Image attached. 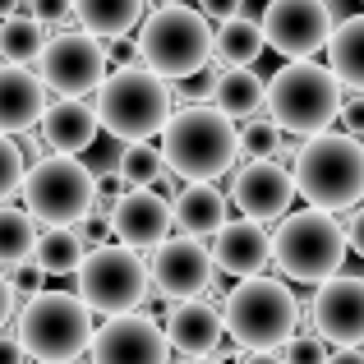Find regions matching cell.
<instances>
[{
    "mask_svg": "<svg viewBox=\"0 0 364 364\" xmlns=\"http://www.w3.org/2000/svg\"><path fill=\"white\" fill-rule=\"evenodd\" d=\"M171 83L157 79L148 65H129V70H111L97 88V120L107 124V134H116L124 143H139L161 134V124L171 120Z\"/></svg>",
    "mask_w": 364,
    "mask_h": 364,
    "instance_id": "ba28073f",
    "label": "cell"
},
{
    "mask_svg": "<svg viewBox=\"0 0 364 364\" xmlns=\"http://www.w3.org/2000/svg\"><path fill=\"white\" fill-rule=\"evenodd\" d=\"M9 314H14V286H9V277L0 272V328L9 323Z\"/></svg>",
    "mask_w": 364,
    "mask_h": 364,
    "instance_id": "7bdbcfd3",
    "label": "cell"
},
{
    "mask_svg": "<svg viewBox=\"0 0 364 364\" xmlns=\"http://www.w3.org/2000/svg\"><path fill=\"white\" fill-rule=\"evenodd\" d=\"M5 277H9V286H14V291H28V295H37V286H42V267H37L33 258L5 267Z\"/></svg>",
    "mask_w": 364,
    "mask_h": 364,
    "instance_id": "74e56055",
    "label": "cell"
},
{
    "mask_svg": "<svg viewBox=\"0 0 364 364\" xmlns=\"http://www.w3.org/2000/svg\"><path fill=\"white\" fill-rule=\"evenodd\" d=\"M240 157L235 120H226L217 107H180L161 124V161L166 171L185 180H217Z\"/></svg>",
    "mask_w": 364,
    "mask_h": 364,
    "instance_id": "7a4b0ae2",
    "label": "cell"
},
{
    "mask_svg": "<svg viewBox=\"0 0 364 364\" xmlns=\"http://www.w3.org/2000/svg\"><path fill=\"white\" fill-rule=\"evenodd\" d=\"M235 364H282V355H272V350H245V355H235Z\"/></svg>",
    "mask_w": 364,
    "mask_h": 364,
    "instance_id": "f6af8a7d",
    "label": "cell"
},
{
    "mask_svg": "<svg viewBox=\"0 0 364 364\" xmlns=\"http://www.w3.org/2000/svg\"><path fill=\"white\" fill-rule=\"evenodd\" d=\"M88 364H171L166 332L152 314H116L92 328Z\"/></svg>",
    "mask_w": 364,
    "mask_h": 364,
    "instance_id": "4fadbf2b",
    "label": "cell"
},
{
    "mask_svg": "<svg viewBox=\"0 0 364 364\" xmlns=\"http://www.w3.org/2000/svg\"><path fill=\"white\" fill-rule=\"evenodd\" d=\"M161 5H180V0H161Z\"/></svg>",
    "mask_w": 364,
    "mask_h": 364,
    "instance_id": "c3c4849f",
    "label": "cell"
},
{
    "mask_svg": "<svg viewBox=\"0 0 364 364\" xmlns=\"http://www.w3.org/2000/svg\"><path fill=\"white\" fill-rule=\"evenodd\" d=\"M272 263L282 267V277L291 282H328L346 263V231L332 213L323 208H304L277 222L272 231Z\"/></svg>",
    "mask_w": 364,
    "mask_h": 364,
    "instance_id": "8992f818",
    "label": "cell"
},
{
    "mask_svg": "<svg viewBox=\"0 0 364 364\" xmlns=\"http://www.w3.org/2000/svg\"><path fill=\"white\" fill-rule=\"evenodd\" d=\"M341 231H346V249H355L364 258V203H355V213H350V222L341 226Z\"/></svg>",
    "mask_w": 364,
    "mask_h": 364,
    "instance_id": "60d3db41",
    "label": "cell"
},
{
    "mask_svg": "<svg viewBox=\"0 0 364 364\" xmlns=\"http://www.w3.org/2000/svg\"><path fill=\"white\" fill-rule=\"evenodd\" d=\"M208 107H217L226 120H254L263 111V79L249 65H226V70H217Z\"/></svg>",
    "mask_w": 364,
    "mask_h": 364,
    "instance_id": "603a6c76",
    "label": "cell"
},
{
    "mask_svg": "<svg viewBox=\"0 0 364 364\" xmlns=\"http://www.w3.org/2000/svg\"><path fill=\"white\" fill-rule=\"evenodd\" d=\"M134 46H139V60L157 79L176 83L213 60V18H203V9H189L185 0L180 5H161L143 18Z\"/></svg>",
    "mask_w": 364,
    "mask_h": 364,
    "instance_id": "5b68a950",
    "label": "cell"
},
{
    "mask_svg": "<svg viewBox=\"0 0 364 364\" xmlns=\"http://www.w3.org/2000/svg\"><path fill=\"white\" fill-rule=\"evenodd\" d=\"M74 231H79V240L88 245V249H97V245L111 240V222H107V217H97V213L79 217V222H74Z\"/></svg>",
    "mask_w": 364,
    "mask_h": 364,
    "instance_id": "8d00e7d4",
    "label": "cell"
},
{
    "mask_svg": "<svg viewBox=\"0 0 364 364\" xmlns=\"http://www.w3.org/2000/svg\"><path fill=\"white\" fill-rule=\"evenodd\" d=\"M33 364H42V360H33Z\"/></svg>",
    "mask_w": 364,
    "mask_h": 364,
    "instance_id": "681fc988",
    "label": "cell"
},
{
    "mask_svg": "<svg viewBox=\"0 0 364 364\" xmlns=\"http://www.w3.org/2000/svg\"><path fill=\"white\" fill-rule=\"evenodd\" d=\"M18 194H23V208L33 213V222H42V226H74L79 217L92 213L97 176H92V166H83L79 157L51 152V157L33 161V171H23Z\"/></svg>",
    "mask_w": 364,
    "mask_h": 364,
    "instance_id": "30bf717a",
    "label": "cell"
},
{
    "mask_svg": "<svg viewBox=\"0 0 364 364\" xmlns=\"http://www.w3.org/2000/svg\"><path fill=\"white\" fill-rule=\"evenodd\" d=\"M332 9L328 0H267L263 18V46H272L286 60H309L314 51H323L332 37Z\"/></svg>",
    "mask_w": 364,
    "mask_h": 364,
    "instance_id": "7c38bea8",
    "label": "cell"
},
{
    "mask_svg": "<svg viewBox=\"0 0 364 364\" xmlns=\"http://www.w3.org/2000/svg\"><path fill=\"white\" fill-rule=\"evenodd\" d=\"M42 143L51 152H65V157H79V152H88L92 143H97V107L83 97H60V102H46L42 111Z\"/></svg>",
    "mask_w": 364,
    "mask_h": 364,
    "instance_id": "d6986e66",
    "label": "cell"
},
{
    "mask_svg": "<svg viewBox=\"0 0 364 364\" xmlns=\"http://www.w3.org/2000/svg\"><path fill=\"white\" fill-rule=\"evenodd\" d=\"M245 0H198V9H203V18H217V23H226V18L240 14Z\"/></svg>",
    "mask_w": 364,
    "mask_h": 364,
    "instance_id": "ab89813d",
    "label": "cell"
},
{
    "mask_svg": "<svg viewBox=\"0 0 364 364\" xmlns=\"http://www.w3.org/2000/svg\"><path fill=\"white\" fill-rule=\"evenodd\" d=\"M213 83H217V65H198L194 74L171 83V97H180L185 107H203V102L213 97Z\"/></svg>",
    "mask_w": 364,
    "mask_h": 364,
    "instance_id": "d6a6232c",
    "label": "cell"
},
{
    "mask_svg": "<svg viewBox=\"0 0 364 364\" xmlns=\"http://www.w3.org/2000/svg\"><path fill=\"white\" fill-rule=\"evenodd\" d=\"M42 23H33V18H0V60L5 65H33L37 51H42Z\"/></svg>",
    "mask_w": 364,
    "mask_h": 364,
    "instance_id": "f1b7e54d",
    "label": "cell"
},
{
    "mask_svg": "<svg viewBox=\"0 0 364 364\" xmlns=\"http://www.w3.org/2000/svg\"><path fill=\"white\" fill-rule=\"evenodd\" d=\"M33 245H37L33 213L14 203H0V267H14L23 258H33Z\"/></svg>",
    "mask_w": 364,
    "mask_h": 364,
    "instance_id": "83f0119b",
    "label": "cell"
},
{
    "mask_svg": "<svg viewBox=\"0 0 364 364\" xmlns=\"http://www.w3.org/2000/svg\"><path fill=\"white\" fill-rule=\"evenodd\" d=\"M120 176H124V185H157V176L166 171V161H161V148H152L148 139H139V143H124L120 148Z\"/></svg>",
    "mask_w": 364,
    "mask_h": 364,
    "instance_id": "f546056e",
    "label": "cell"
},
{
    "mask_svg": "<svg viewBox=\"0 0 364 364\" xmlns=\"http://www.w3.org/2000/svg\"><path fill=\"white\" fill-rule=\"evenodd\" d=\"M328 360V341L318 332H295L291 341H282V364H323Z\"/></svg>",
    "mask_w": 364,
    "mask_h": 364,
    "instance_id": "836d02e7",
    "label": "cell"
},
{
    "mask_svg": "<svg viewBox=\"0 0 364 364\" xmlns=\"http://www.w3.org/2000/svg\"><path fill=\"white\" fill-rule=\"evenodd\" d=\"M291 180L309 208L346 213L364 203V143L337 129L309 134V143L291 161Z\"/></svg>",
    "mask_w": 364,
    "mask_h": 364,
    "instance_id": "6da1fadb",
    "label": "cell"
},
{
    "mask_svg": "<svg viewBox=\"0 0 364 364\" xmlns=\"http://www.w3.org/2000/svg\"><path fill=\"white\" fill-rule=\"evenodd\" d=\"M107 60L116 65V70H129V65H143V60H139V46L129 42V33H124V37H107Z\"/></svg>",
    "mask_w": 364,
    "mask_h": 364,
    "instance_id": "f35d334b",
    "label": "cell"
},
{
    "mask_svg": "<svg viewBox=\"0 0 364 364\" xmlns=\"http://www.w3.org/2000/svg\"><path fill=\"white\" fill-rule=\"evenodd\" d=\"M111 235L134 254H152L171 235V198L152 185H129L111 213Z\"/></svg>",
    "mask_w": 364,
    "mask_h": 364,
    "instance_id": "2e32d148",
    "label": "cell"
},
{
    "mask_svg": "<svg viewBox=\"0 0 364 364\" xmlns=\"http://www.w3.org/2000/svg\"><path fill=\"white\" fill-rule=\"evenodd\" d=\"M18 5H23V0H0V18H9V14H14Z\"/></svg>",
    "mask_w": 364,
    "mask_h": 364,
    "instance_id": "bcb514c9",
    "label": "cell"
},
{
    "mask_svg": "<svg viewBox=\"0 0 364 364\" xmlns=\"http://www.w3.org/2000/svg\"><path fill=\"white\" fill-rule=\"evenodd\" d=\"M213 267H222L226 277H258L267 263H272V235L263 231V222H249V217H240V222H222L213 235Z\"/></svg>",
    "mask_w": 364,
    "mask_h": 364,
    "instance_id": "ac0fdd59",
    "label": "cell"
},
{
    "mask_svg": "<svg viewBox=\"0 0 364 364\" xmlns=\"http://www.w3.org/2000/svg\"><path fill=\"white\" fill-rule=\"evenodd\" d=\"M189 364H226V355H217V360H203V355H198V360H189Z\"/></svg>",
    "mask_w": 364,
    "mask_h": 364,
    "instance_id": "7dc6e473",
    "label": "cell"
},
{
    "mask_svg": "<svg viewBox=\"0 0 364 364\" xmlns=\"http://www.w3.org/2000/svg\"><path fill=\"white\" fill-rule=\"evenodd\" d=\"M148 277H152V291H161L166 300H198L213 282V254L194 235H176V240L166 235L152 249Z\"/></svg>",
    "mask_w": 364,
    "mask_h": 364,
    "instance_id": "5bb4252c",
    "label": "cell"
},
{
    "mask_svg": "<svg viewBox=\"0 0 364 364\" xmlns=\"http://www.w3.org/2000/svg\"><path fill=\"white\" fill-rule=\"evenodd\" d=\"M23 5H28V18H33V23H42V28L65 23V18L74 14V0H23Z\"/></svg>",
    "mask_w": 364,
    "mask_h": 364,
    "instance_id": "e575fe53",
    "label": "cell"
},
{
    "mask_svg": "<svg viewBox=\"0 0 364 364\" xmlns=\"http://www.w3.org/2000/svg\"><path fill=\"white\" fill-rule=\"evenodd\" d=\"M92 341V314L79 295L37 291L18 314V346L42 364H79Z\"/></svg>",
    "mask_w": 364,
    "mask_h": 364,
    "instance_id": "52a82bcc",
    "label": "cell"
},
{
    "mask_svg": "<svg viewBox=\"0 0 364 364\" xmlns=\"http://www.w3.org/2000/svg\"><path fill=\"white\" fill-rule=\"evenodd\" d=\"M263 111L277 129L286 134H323L337 124L341 111V83L332 79L328 65L291 60L263 83Z\"/></svg>",
    "mask_w": 364,
    "mask_h": 364,
    "instance_id": "3957f363",
    "label": "cell"
},
{
    "mask_svg": "<svg viewBox=\"0 0 364 364\" xmlns=\"http://www.w3.org/2000/svg\"><path fill=\"white\" fill-rule=\"evenodd\" d=\"M295 198V180L286 166H277L272 157L245 161L231 176V203L240 208L249 222H277Z\"/></svg>",
    "mask_w": 364,
    "mask_h": 364,
    "instance_id": "e0dca14e",
    "label": "cell"
},
{
    "mask_svg": "<svg viewBox=\"0 0 364 364\" xmlns=\"http://www.w3.org/2000/svg\"><path fill=\"white\" fill-rule=\"evenodd\" d=\"M323 364H364V355H360L355 346H341V350H328V360H323Z\"/></svg>",
    "mask_w": 364,
    "mask_h": 364,
    "instance_id": "ee69618b",
    "label": "cell"
},
{
    "mask_svg": "<svg viewBox=\"0 0 364 364\" xmlns=\"http://www.w3.org/2000/svg\"><path fill=\"white\" fill-rule=\"evenodd\" d=\"M107 74H111L107 46H102V37L83 33V28L51 37L37 51V79L55 97H88V92L102 88Z\"/></svg>",
    "mask_w": 364,
    "mask_h": 364,
    "instance_id": "8fae6325",
    "label": "cell"
},
{
    "mask_svg": "<svg viewBox=\"0 0 364 364\" xmlns=\"http://www.w3.org/2000/svg\"><path fill=\"white\" fill-rule=\"evenodd\" d=\"M226 222V198L213 180H189L171 194V226H180V235H217V226Z\"/></svg>",
    "mask_w": 364,
    "mask_h": 364,
    "instance_id": "7402d4cb",
    "label": "cell"
},
{
    "mask_svg": "<svg viewBox=\"0 0 364 364\" xmlns=\"http://www.w3.org/2000/svg\"><path fill=\"white\" fill-rule=\"evenodd\" d=\"M161 323H166V328H161L166 332V346L180 350V355H213L226 337L222 314L203 300H176Z\"/></svg>",
    "mask_w": 364,
    "mask_h": 364,
    "instance_id": "ffe728a7",
    "label": "cell"
},
{
    "mask_svg": "<svg viewBox=\"0 0 364 364\" xmlns=\"http://www.w3.org/2000/svg\"><path fill=\"white\" fill-rule=\"evenodd\" d=\"M23 152H18V143L9 139V134H0V203H9V198L18 194V185H23Z\"/></svg>",
    "mask_w": 364,
    "mask_h": 364,
    "instance_id": "1f68e13d",
    "label": "cell"
},
{
    "mask_svg": "<svg viewBox=\"0 0 364 364\" xmlns=\"http://www.w3.org/2000/svg\"><path fill=\"white\" fill-rule=\"evenodd\" d=\"M74 18L92 37H124L129 28H139L143 0H74Z\"/></svg>",
    "mask_w": 364,
    "mask_h": 364,
    "instance_id": "484cf974",
    "label": "cell"
},
{
    "mask_svg": "<svg viewBox=\"0 0 364 364\" xmlns=\"http://www.w3.org/2000/svg\"><path fill=\"white\" fill-rule=\"evenodd\" d=\"M328 70L341 88L364 92V14H350V18H341V23H332Z\"/></svg>",
    "mask_w": 364,
    "mask_h": 364,
    "instance_id": "cb8c5ba5",
    "label": "cell"
},
{
    "mask_svg": "<svg viewBox=\"0 0 364 364\" xmlns=\"http://www.w3.org/2000/svg\"><path fill=\"white\" fill-rule=\"evenodd\" d=\"M0 364H28V350L18 346V337H5V332H0Z\"/></svg>",
    "mask_w": 364,
    "mask_h": 364,
    "instance_id": "b9f144b4",
    "label": "cell"
},
{
    "mask_svg": "<svg viewBox=\"0 0 364 364\" xmlns=\"http://www.w3.org/2000/svg\"><path fill=\"white\" fill-rule=\"evenodd\" d=\"M328 5H332V0H328Z\"/></svg>",
    "mask_w": 364,
    "mask_h": 364,
    "instance_id": "f907efd6",
    "label": "cell"
},
{
    "mask_svg": "<svg viewBox=\"0 0 364 364\" xmlns=\"http://www.w3.org/2000/svg\"><path fill=\"white\" fill-rule=\"evenodd\" d=\"M46 88L28 65H0V134H23L42 120Z\"/></svg>",
    "mask_w": 364,
    "mask_h": 364,
    "instance_id": "44dd1931",
    "label": "cell"
},
{
    "mask_svg": "<svg viewBox=\"0 0 364 364\" xmlns=\"http://www.w3.org/2000/svg\"><path fill=\"white\" fill-rule=\"evenodd\" d=\"M213 51L222 55L226 65H254L258 55H263V28H258V18L235 14V18H226V23H217Z\"/></svg>",
    "mask_w": 364,
    "mask_h": 364,
    "instance_id": "4316f807",
    "label": "cell"
},
{
    "mask_svg": "<svg viewBox=\"0 0 364 364\" xmlns=\"http://www.w3.org/2000/svg\"><path fill=\"white\" fill-rule=\"evenodd\" d=\"M295 323H300L295 291L263 272L245 277L226 295V309H222V328L240 350H277L282 341L295 337Z\"/></svg>",
    "mask_w": 364,
    "mask_h": 364,
    "instance_id": "277c9868",
    "label": "cell"
},
{
    "mask_svg": "<svg viewBox=\"0 0 364 364\" xmlns=\"http://www.w3.org/2000/svg\"><path fill=\"white\" fill-rule=\"evenodd\" d=\"M74 277H79V300L88 304V314H102V318L143 309L152 295V277H148L143 254H134L124 245H111V240L88 249Z\"/></svg>",
    "mask_w": 364,
    "mask_h": 364,
    "instance_id": "9c48e42d",
    "label": "cell"
},
{
    "mask_svg": "<svg viewBox=\"0 0 364 364\" xmlns=\"http://www.w3.org/2000/svg\"><path fill=\"white\" fill-rule=\"evenodd\" d=\"M309 323L332 346H360L364 341V277H328L309 300Z\"/></svg>",
    "mask_w": 364,
    "mask_h": 364,
    "instance_id": "9a60e30c",
    "label": "cell"
},
{
    "mask_svg": "<svg viewBox=\"0 0 364 364\" xmlns=\"http://www.w3.org/2000/svg\"><path fill=\"white\" fill-rule=\"evenodd\" d=\"M240 134V157L245 161H258V157H272V148H277V139H282V129H277L272 120H245V129H235Z\"/></svg>",
    "mask_w": 364,
    "mask_h": 364,
    "instance_id": "4dcf8cb0",
    "label": "cell"
},
{
    "mask_svg": "<svg viewBox=\"0 0 364 364\" xmlns=\"http://www.w3.org/2000/svg\"><path fill=\"white\" fill-rule=\"evenodd\" d=\"M83 254H88V245L79 240L74 226H46V231H37L33 263L42 267V277H70V272H79Z\"/></svg>",
    "mask_w": 364,
    "mask_h": 364,
    "instance_id": "d4e9b609",
    "label": "cell"
},
{
    "mask_svg": "<svg viewBox=\"0 0 364 364\" xmlns=\"http://www.w3.org/2000/svg\"><path fill=\"white\" fill-rule=\"evenodd\" d=\"M337 120H341V134H350V139L364 143V92H355V97H341Z\"/></svg>",
    "mask_w": 364,
    "mask_h": 364,
    "instance_id": "d590c367",
    "label": "cell"
}]
</instances>
